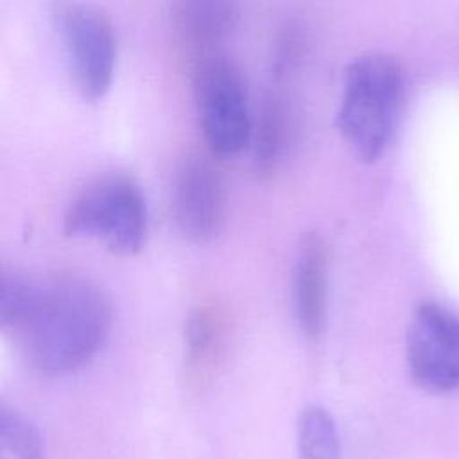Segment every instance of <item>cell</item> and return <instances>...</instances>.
<instances>
[{
    "mask_svg": "<svg viewBox=\"0 0 459 459\" xmlns=\"http://www.w3.org/2000/svg\"><path fill=\"white\" fill-rule=\"evenodd\" d=\"M281 79L274 75L265 91L256 126L253 129L255 167L260 174H271L280 163L290 134V106L281 91Z\"/></svg>",
    "mask_w": 459,
    "mask_h": 459,
    "instance_id": "obj_11",
    "label": "cell"
},
{
    "mask_svg": "<svg viewBox=\"0 0 459 459\" xmlns=\"http://www.w3.org/2000/svg\"><path fill=\"white\" fill-rule=\"evenodd\" d=\"M109 323L106 294L84 276L2 274V330L39 373L65 375L79 369L102 346Z\"/></svg>",
    "mask_w": 459,
    "mask_h": 459,
    "instance_id": "obj_1",
    "label": "cell"
},
{
    "mask_svg": "<svg viewBox=\"0 0 459 459\" xmlns=\"http://www.w3.org/2000/svg\"><path fill=\"white\" fill-rule=\"evenodd\" d=\"M54 22L75 90L86 100L100 99L111 86L117 59L111 22L82 4H56Z\"/></svg>",
    "mask_w": 459,
    "mask_h": 459,
    "instance_id": "obj_5",
    "label": "cell"
},
{
    "mask_svg": "<svg viewBox=\"0 0 459 459\" xmlns=\"http://www.w3.org/2000/svg\"><path fill=\"white\" fill-rule=\"evenodd\" d=\"M403 90V70L391 56L364 54L348 65L337 127L359 160L371 163L387 149L398 124Z\"/></svg>",
    "mask_w": 459,
    "mask_h": 459,
    "instance_id": "obj_2",
    "label": "cell"
},
{
    "mask_svg": "<svg viewBox=\"0 0 459 459\" xmlns=\"http://www.w3.org/2000/svg\"><path fill=\"white\" fill-rule=\"evenodd\" d=\"M174 219L194 242H208L226 217V188L221 170L203 154H188L176 170L172 190Z\"/></svg>",
    "mask_w": 459,
    "mask_h": 459,
    "instance_id": "obj_7",
    "label": "cell"
},
{
    "mask_svg": "<svg viewBox=\"0 0 459 459\" xmlns=\"http://www.w3.org/2000/svg\"><path fill=\"white\" fill-rule=\"evenodd\" d=\"M237 18V7L228 2L186 0L174 5V29L192 59V66L208 57L224 54L221 45L233 30Z\"/></svg>",
    "mask_w": 459,
    "mask_h": 459,
    "instance_id": "obj_9",
    "label": "cell"
},
{
    "mask_svg": "<svg viewBox=\"0 0 459 459\" xmlns=\"http://www.w3.org/2000/svg\"><path fill=\"white\" fill-rule=\"evenodd\" d=\"M326 289V246L319 233L310 231L305 233L298 244L292 271V296L296 316L301 330L310 339H316L319 335L325 323Z\"/></svg>",
    "mask_w": 459,
    "mask_h": 459,
    "instance_id": "obj_8",
    "label": "cell"
},
{
    "mask_svg": "<svg viewBox=\"0 0 459 459\" xmlns=\"http://www.w3.org/2000/svg\"><path fill=\"white\" fill-rule=\"evenodd\" d=\"M63 230L70 237L97 238L111 251L133 255L147 235L145 197L129 176H99L72 197L63 213Z\"/></svg>",
    "mask_w": 459,
    "mask_h": 459,
    "instance_id": "obj_3",
    "label": "cell"
},
{
    "mask_svg": "<svg viewBox=\"0 0 459 459\" xmlns=\"http://www.w3.org/2000/svg\"><path fill=\"white\" fill-rule=\"evenodd\" d=\"M0 436L13 459H45V439L39 429L5 405L0 409Z\"/></svg>",
    "mask_w": 459,
    "mask_h": 459,
    "instance_id": "obj_13",
    "label": "cell"
},
{
    "mask_svg": "<svg viewBox=\"0 0 459 459\" xmlns=\"http://www.w3.org/2000/svg\"><path fill=\"white\" fill-rule=\"evenodd\" d=\"M405 355L414 382L430 393L459 387V316L439 305H421L411 317Z\"/></svg>",
    "mask_w": 459,
    "mask_h": 459,
    "instance_id": "obj_6",
    "label": "cell"
},
{
    "mask_svg": "<svg viewBox=\"0 0 459 459\" xmlns=\"http://www.w3.org/2000/svg\"><path fill=\"white\" fill-rule=\"evenodd\" d=\"M299 459H341L339 430L333 416L321 405H308L298 421Z\"/></svg>",
    "mask_w": 459,
    "mask_h": 459,
    "instance_id": "obj_12",
    "label": "cell"
},
{
    "mask_svg": "<svg viewBox=\"0 0 459 459\" xmlns=\"http://www.w3.org/2000/svg\"><path fill=\"white\" fill-rule=\"evenodd\" d=\"M194 68V93L204 138L213 152L233 156L253 140L247 93L235 63L219 54Z\"/></svg>",
    "mask_w": 459,
    "mask_h": 459,
    "instance_id": "obj_4",
    "label": "cell"
},
{
    "mask_svg": "<svg viewBox=\"0 0 459 459\" xmlns=\"http://www.w3.org/2000/svg\"><path fill=\"white\" fill-rule=\"evenodd\" d=\"M228 337L222 307L213 301L197 303L185 319L186 368L197 378L206 377L219 362Z\"/></svg>",
    "mask_w": 459,
    "mask_h": 459,
    "instance_id": "obj_10",
    "label": "cell"
}]
</instances>
